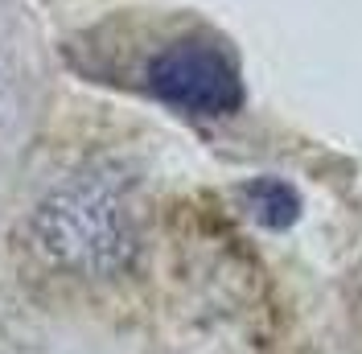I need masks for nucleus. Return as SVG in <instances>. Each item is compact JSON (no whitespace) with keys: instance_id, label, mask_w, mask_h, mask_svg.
<instances>
[{"instance_id":"f257e3e1","label":"nucleus","mask_w":362,"mask_h":354,"mask_svg":"<svg viewBox=\"0 0 362 354\" xmlns=\"http://www.w3.org/2000/svg\"><path fill=\"white\" fill-rule=\"evenodd\" d=\"M42 244L87 272H112L128 264L132 219L112 185H70L42 206Z\"/></svg>"},{"instance_id":"f03ea898","label":"nucleus","mask_w":362,"mask_h":354,"mask_svg":"<svg viewBox=\"0 0 362 354\" xmlns=\"http://www.w3.org/2000/svg\"><path fill=\"white\" fill-rule=\"evenodd\" d=\"M144 87L181 115H235L243 108V79L230 50L210 38H177L144 67Z\"/></svg>"},{"instance_id":"7ed1b4c3","label":"nucleus","mask_w":362,"mask_h":354,"mask_svg":"<svg viewBox=\"0 0 362 354\" xmlns=\"http://www.w3.org/2000/svg\"><path fill=\"white\" fill-rule=\"evenodd\" d=\"M243 202L264 227H288L300 215V194L280 177H255L243 185Z\"/></svg>"}]
</instances>
